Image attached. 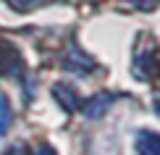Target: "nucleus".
I'll use <instances>...</instances> for the list:
<instances>
[{
    "instance_id": "nucleus-1",
    "label": "nucleus",
    "mask_w": 160,
    "mask_h": 155,
    "mask_svg": "<svg viewBox=\"0 0 160 155\" xmlns=\"http://www.w3.org/2000/svg\"><path fill=\"white\" fill-rule=\"evenodd\" d=\"M108 105H110V97L108 95H100V100H95L92 105H87V116H97V113H102Z\"/></svg>"
}]
</instances>
